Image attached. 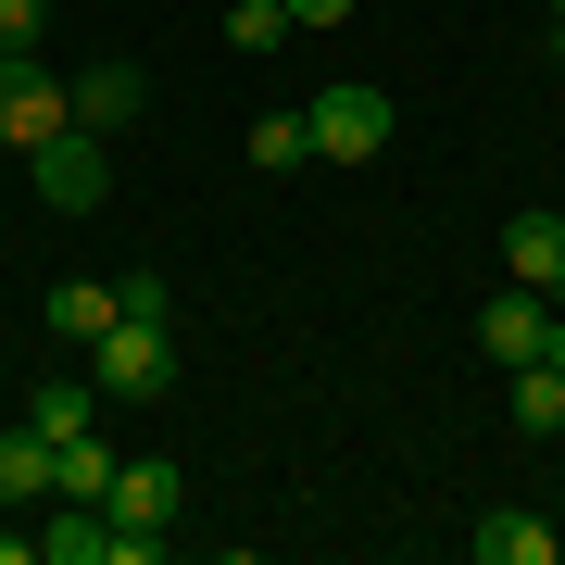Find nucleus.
<instances>
[{"label":"nucleus","instance_id":"3","mask_svg":"<svg viewBox=\"0 0 565 565\" xmlns=\"http://www.w3.org/2000/svg\"><path fill=\"white\" fill-rule=\"evenodd\" d=\"M88 364H102V403H163V390H177V340H163V327H139V315H114L102 340H88Z\"/></svg>","mask_w":565,"mask_h":565},{"label":"nucleus","instance_id":"20","mask_svg":"<svg viewBox=\"0 0 565 565\" xmlns=\"http://www.w3.org/2000/svg\"><path fill=\"white\" fill-rule=\"evenodd\" d=\"M289 25H352V0H289Z\"/></svg>","mask_w":565,"mask_h":565},{"label":"nucleus","instance_id":"2","mask_svg":"<svg viewBox=\"0 0 565 565\" xmlns=\"http://www.w3.org/2000/svg\"><path fill=\"white\" fill-rule=\"evenodd\" d=\"M25 189H39V214H102V189H114V139L51 126V139L25 151Z\"/></svg>","mask_w":565,"mask_h":565},{"label":"nucleus","instance_id":"8","mask_svg":"<svg viewBox=\"0 0 565 565\" xmlns=\"http://www.w3.org/2000/svg\"><path fill=\"white\" fill-rule=\"evenodd\" d=\"M139 102H151V88H139V63H88V76L63 88V114H76L88 139H114V126H139Z\"/></svg>","mask_w":565,"mask_h":565},{"label":"nucleus","instance_id":"21","mask_svg":"<svg viewBox=\"0 0 565 565\" xmlns=\"http://www.w3.org/2000/svg\"><path fill=\"white\" fill-rule=\"evenodd\" d=\"M0 565H39V541L13 527V503H0Z\"/></svg>","mask_w":565,"mask_h":565},{"label":"nucleus","instance_id":"12","mask_svg":"<svg viewBox=\"0 0 565 565\" xmlns=\"http://www.w3.org/2000/svg\"><path fill=\"white\" fill-rule=\"evenodd\" d=\"M0 503H13V515L51 503V440H39V427H0Z\"/></svg>","mask_w":565,"mask_h":565},{"label":"nucleus","instance_id":"11","mask_svg":"<svg viewBox=\"0 0 565 565\" xmlns=\"http://www.w3.org/2000/svg\"><path fill=\"white\" fill-rule=\"evenodd\" d=\"M503 264H515V289H553L565 277V214H515L503 226Z\"/></svg>","mask_w":565,"mask_h":565},{"label":"nucleus","instance_id":"10","mask_svg":"<svg viewBox=\"0 0 565 565\" xmlns=\"http://www.w3.org/2000/svg\"><path fill=\"white\" fill-rule=\"evenodd\" d=\"M25 427H39V440H88V427H102V390L88 377H39L25 390Z\"/></svg>","mask_w":565,"mask_h":565},{"label":"nucleus","instance_id":"18","mask_svg":"<svg viewBox=\"0 0 565 565\" xmlns=\"http://www.w3.org/2000/svg\"><path fill=\"white\" fill-rule=\"evenodd\" d=\"M114 315H139V327H163V315H177V289H163V277H114Z\"/></svg>","mask_w":565,"mask_h":565},{"label":"nucleus","instance_id":"24","mask_svg":"<svg viewBox=\"0 0 565 565\" xmlns=\"http://www.w3.org/2000/svg\"><path fill=\"white\" fill-rule=\"evenodd\" d=\"M553 302H565V277H553Z\"/></svg>","mask_w":565,"mask_h":565},{"label":"nucleus","instance_id":"9","mask_svg":"<svg viewBox=\"0 0 565 565\" xmlns=\"http://www.w3.org/2000/svg\"><path fill=\"white\" fill-rule=\"evenodd\" d=\"M465 553H478V565H553L565 541H553L541 515H515V503H503V515H478V527H465Z\"/></svg>","mask_w":565,"mask_h":565},{"label":"nucleus","instance_id":"15","mask_svg":"<svg viewBox=\"0 0 565 565\" xmlns=\"http://www.w3.org/2000/svg\"><path fill=\"white\" fill-rule=\"evenodd\" d=\"M239 151H252V177H289L315 139H302V114H252V139H239Z\"/></svg>","mask_w":565,"mask_h":565},{"label":"nucleus","instance_id":"17","mask_svg":"<svg viewBox=\"0 0 565 565\" xmlns=\"http://www.w3.org/2000/svg\"><path fill=\"white\" fill-rule=\"evenodd\" d=\"M226 39H239V51H277L289 39V0H226Z\"/></svg>","mask_w":565,"mask_h":565},{"label":"nucleus","instance_id":"16","mask_svg":"<svg viewBox=\"0 0 565 565\" xmlns=\"http://www.w3.org/2000/svg\"><path fill=\"white\" fill-rule=\"evenodd\" d=\"M515 427H527V440L565 427V377H553V364H515Z\"/></svg>","mask_w":565,"mask_h":565},{"label":"nucleus","instance_id":"23","mask_svg":"<svg viewBox=\"0 0 565 565\" xmlns=\"http://www.w3.org/2000/svg\"><path fill=\"white\" fill-rule=\"evenodd\" d=\"M553 63H565V0H553Z\"/></svg>","mask_w":565,"mask_h":565},{"label":"nucleus","instance_id":"19","mask_svg":"<svg viewBox=\"0 0 565 565\" xmlns=\"http://www.w3.org/2000/svg\"><path fill=\"white\" fill-rule=\"evenodd\" d=\"M39 13L51 0H0V51H39Z\"/></svg>","mask_w":565,"mask_h":565},{"label":"nucleus","instance_id":"7","mask_svg":"<svg viewBox=\"0 0 565 565\" xmlns=\"http://www.w3.org/2000/svg\"><path fill=\"white\" fill-rule=\"evenodd\" d=\"M25 541H39V565H114V515L102 503H39Z\"/></svg>","mask_w":565,"mask_h":565},{"label":"nucleus","instance_id":"13","mask_svg":"<svg viewBox=\"0 0 565 565\" xmlns=\"http://www.w3.org/2000/svg\"><path fill=\"white\" fill-rule=\"evenodd\" d=\"M51 503H114V452H102V427H88V440H51Z\"/></svg>","mask_w":565,"mask_h":565},{"label":"nucleus","instance_id":"4","mask_svg":"<svg viewBox=\"0 0 565 565\" xmlns=\"http://www.w3.org/2000/svg\"><path fill=\"white\" fill-rule=\"evenodd\" d=\"M51 126H76L63 114V76H39L25 51H0V151H39Z\"/></svg>","mask_w":565,"mask_h":565},{"label":"nucleus","instance_id":"5","mask_svg":"<svg viewBox=\"0 0 565 565\" xmlns=\"http://www.w3.org/2000/svg\"><path fill=\"white\" fill-rule=\"evenodd\" d=\"M541 340H553V289H490V315H478V352L503 364H541Z\"/></svg>","mask_w":565,"mask_h":565},{"label":"nucleus","instance_id":"14","mask_svg":"<svg viewBox=\"0 0 565 565\" xmlns=\"http://www.w3.org/2000/svg\"><path fill=\"white\" fill-rule=\"evenodd\" d=\"M102 327H114V289H102V277H63V289H51V340H76V352H88Z\"/></svg>","mask_w":565,"mask_h":565},{"label":"nucleus","instance_id":"22","mask_svg":"<svg viewBox=\"0 0 565 565\" xmlns=\"http://www.w3.org/2000/svg\"><path fill=\"white\" fill-rule=\"evenodd\" d=\"M541 364H553V377H565V302H553V340H541Z\"/></svg>","mask_w":565,"mask_h":565},{"label":"nucleus","instance_id":"6","mask_svg":"<svg viewBox=\"0 0 565 565\" xmlns=\"http://www.w3.org/2000/svg\"><path fill=\"white\" fill-rule=\"evenodd\" d=\"M102 515H114V527H177V515H189V478H177L163 452H151V465H114V503H102Z\"/></svg>","mask_w":565,"mask_h":565},{"label":"nucleus","instance_id":"1","mask_svg":"<svg viewBox=\"0 0 565 565\" xmlns=\"http://www.w3.org/2000/svg\"><path fill=\"white\" fill-rule=\"evenodd\" d=\"M390 88H364V76H340V88H315L302 102V139H315V163H377L390 151Z\"/></svg>","mask_w":565,"mask_h":565}]
</instances>
